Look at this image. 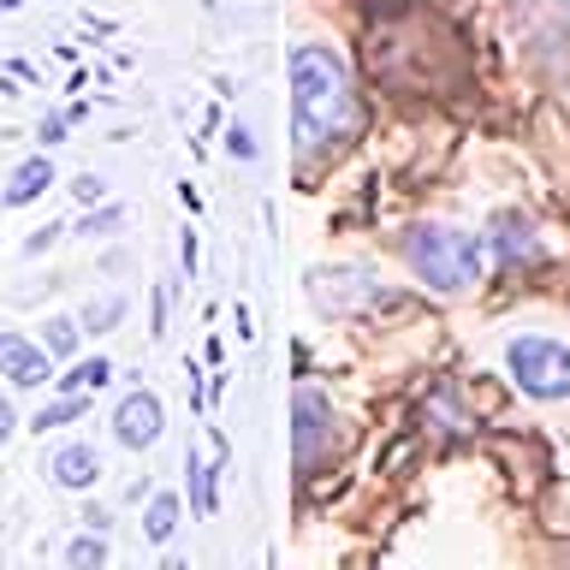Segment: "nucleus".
<instances>
[{"instance_id": "2", "label": "nucleus", "mask_w": 570, "mask_h": 570, "mask_svg": "<svg viewBox=\"0 0 570 570\" xmlns=\"http://www.w3.org/2000/svg\"><path fill=\"white\" fill-rule=\"evenodd\" d=\"M404 262L434 292H470L488 267V238H475L463 226H416L404 238Z\"/></svg>"}, {"instance_id": "12", "label": "nucleus", "mask_w": 570, "mask_h": 570, "mask_svg": "<svg viewBox=\"0 0 570 570\" xmlns=\"http://www.w3.org/2000/svg\"><path fill=\"white\" fill-rule=\"evenodd\" d=\"M125 309H131V303H125L119 292H107V297H96V303H89V309H83L78 321H83V333H114L119 321H125Z\"/></svg>"}, {"instance_id": "23", "label": "nucleus", "mask_w": 570, "mask_h": 570, "mask_svg": "<svg viewBox=\"0 0 570 570\" xmlns=\"http://www.w3.org/2000/svg\"><path fill=\"white\" fill-rule=\"evenodd\" d=\"M66 125H71V119H42V142H60Z\"/></svg>"}, {"instance_id": "7", "label": "nucleus", "mask_w": 570, "mask_h": 570, "mask_svg": "<svg viewBox=\"0 0 570 570\" xmlns=\"http://www.w3.org/2000/svg\"><path fill=\"white\" fill-rule=\"evenodd\" d=\"M48 475H53V488H66V493H89L101 481V452L96 445H60L48 463Z\"/></svg>"}, {"instance_id": "9", "label": "nucleus", "mask_w": 570, "mask_h": 570, "mask_svg": "<svg viewBox=\"0 0 570 570\" xmlns=\"http://www.w3.org/2000/svg\"><path fill=\"white\" fill-rule=\"evenodd\" d=\"M42 190H53V160H48V155L18 160L12 178H7V208H24V203H36Z\"/></svg>"}, {"instance_id": "21", "label": "nucleus", "mask_w": 570, "mask_h": 570, "mask_svg": "<svg viewBox=\"0 0 570 570\" xmlns=\"http://www.w3.org/2000/svg\"><path fill=\"white\" fill-rule=\"evenodd\" d=\"M12 428H18V410H12L7 399H0V445H7V440H12Z\"/></svg>"}, {"instance_id": "14", "label": "nucleus", "mask_w": 570, "mask_h": 570, "mask_svg": "<svg viewBox=\"0 0 570 570\" xmlns=\"http://www.w3.org/2000/svg\"><path fill=\"white\" fill-rule=\"evenodd\" d=\"M83 399H89V392H66V399L60 404H42V410H36V434H48V428H66V422H78L83 416Z\"/></svg>"}, {"instance_id": "1", "label": "nucleus", "mask_w": 570, "mask_h": 570, "mask_svg": "<svg viewBox=\"0 0 570 570\" xmlns=\"http://www.w3.org/2000/svg\"><path fill=\"white\" fill-rule=\"evenodd\" d=\"M285 78H292V142L309 160L351 131V78L333 48H292Z\"/></svg>"}, {"instance_id": "3", "label": "nucleus", "mask_w": 570, "mask_h": 570, "mask_svg": "<svg viewBox=\"0 0 570 570\" xmlns=\"http://www.w3.org/2000/svg\"><path fill=\"white\" fill-rule=\"evenodd\" d=\"M505 374L517 381V392H529L541 404L570 399V345L547 333H517L505 345Z\"/></svg>"}, {"instance_id": "11", "label": "nucleus", "mask_w": 570, "mask_h": 570, "mask_svg": "<svg viewBox=\"0 0 570 570\" xmlns=\"http://www.w3.org/2000/svg\"><path fill=\"white\" fill-rule=\"evenodd\" d=\"M78 338H83V321H71V315H48L42 321V351L48 356H71Z\"/></svg>"}, {"instance_id": "17", "label": "nucleus", "mask_w": 570, "mask_h": 570, "mask_svg": "<svg viewBox=\"0 0 570 570\" xmlns=\"http://www.w3.org/2000/svg\"><path fill=\"white\" fill-rule=\"evenodd\" d=\"M125 226V208H101V214H83V238H107V232H119Z\"/></svg>"}, {"instance_id": "4", "label": "nucleus", "mask_w": 570, "mask_h": 570, "mask_svg": "<svg viewBox=\"0 0 570 570\" xmlns=\"http://www.w3.org/2000/svg\"><path fill=\"white\" fill-rule=\"evenodd\" d=\"M327 440H333V404L321 399L315 386H297V399H292V458H297V470H309Z\"/></svg>"}, {"instance_id": "18", "label": "nucleus", "mask_w": 570, "mask_h": 570, "mask_svg": "<svg viewBox=\"0 0 570 570\" xmlns=\"http://www.w3.org/2000/svg\"><path fill=\"white\" fill-rule=\"evenodd\" d=\"M71 196H78L83 208H96L101 196H107V178L101 173H78V178H71Z\"/></svg>"}, {"instance_id": "24", "label": "nucleus", "mask_w": 570, "mask_h": 570, "mask_svg": "<svg viewBox=\"0 0 570 570\" xmlns=\"http://www.w3.org/2000/svg\"><path fill=\"white\" fill-rule=\"evenodd\" d=\"M18 7H24V0H0V12H18Z\"/></svg>"}, {"instance_id": "10", "label": "nucleus", "mask_w": 570, "mask_h": 570, "mask_svg": "<svg viewBox=\"0 0 570 570\" xmlns=\"http://www.w3.org/2000/svg\"><path fill=\"white\" fill-rule=\"evenodd\" d=\"M107 381H114V363H107V356H83V363H71L66 368V392H101Z\"/></svg>"}, {"instance_id": "5", "label": "nucleus", "mask_w": 570, "mask_h": 570, "mask_svg": "<svg viewBox=\"0 0 570 570\" xmlns=\"http://www.w3.org/2000/svg\"><path fill=\"white\" fill-rule=\"evenodd\" d=\"M160 428H167V410H160L155 392H125L119 410H114V440L125 452H149L160 440Z\"/></svg>"}, {"instance_id": "6", "label": "nucleus", "mask_w": 570, "mask_h": 570, "mask_svg": "<svg viewBox=\"0 0 570 570\" xmlns=\"http://www.w3.org/2000/svg\"><path fill=\"white\" fill-rule=\"evenodd\" d=\"M0 374H7L12 386H48L53 381V356L42 351V345H30L24 333H7L0 327Z\"/></svg>"}, {"instance_id": "16", "label": "nucleus", "mask_w": 570, "mask_h": 570, "mask_svg": "<svg viewBox=\"0 0 570 570\" xmlns=\"http://www.w3.org/2000/svg\"><path fill=\"white\" fill-rule=\"evenodd\" d=\"M66 564H71V570H101V564H107V541H101V529L78 534V541L66 547Z\"/></svg>"}, {"instance_id": "20", "label": "nucleus", "mask_w": 570, "mask_h": 570, "mask_svg": "<svg viewBox=\"0 0 570 570\" xmlns=\"http://www.w3.org/2000/svg\"><path fill=\"white\" fill-rule=\"evenodd\" d=\"M48 244H53V226H42V232H30V238H24V256H42Z\"/></svg>"}, {"instance_id": "19", "label": "nucleus", "mask_w": 570, "mask_h": 570, "mask_svg": "<svg viewBox=\"0 0 570 570\" xmlns=\"http://www.w3.org/2000/svg\"><path fill=\"white\" fill-rule=\"evenodd\" d=\"M226 155L232 160H256V137H249V125H226Z\"/></svg>"}, {"instance_id": "15", "label": "nucleus", "mask_w": 570, "mask_h": 570, "mask_svg": "<svg viewBox=\"0 0 570 570\" xmlns=\"http://www.w3.org/2000/svg\"><path fill=\"white\" fill-rule=\"evenodd\" d=\"M185 475H190V505L208 517V511H214V470H208L203 458H196V445L185 452Z\"/></svg>"}, {"instance_id": "8", "label": "nucleus", "mask_w": 570, "mask_h": 570, "mask_svg": "<svg viewBox=\"0 0 570 570\" xmlns=\"http://www.w3.org/2000/svg\"><path fill=\"white\" fill-rule=\"evenodd\" d=\"M493 249H499V256H505V262H534V256H541V238H534V226L523 220V214H499V220H493Z\"/></svg>"}, {"instance_id": "13", "label": "nucleus", "mask_w": 570, "mask_h": 570, "mask_svg": "<svg viewBox=\"0 0 570 570\" xmlns=\"http://www.w3.org/2000/svg\"><path fill=\"white\" fill-rule=\"evenodd\" d=\"M173 529H178V493H155L149 517H142V534L149 541H173Z\"/></svg>"}, {"instance_id": "22", "label": "nucleus", "mask_w": 570, "mask_h": 570, "mask_svg": "<svg viewBox=\"0 0 570 570\" xmlns=\"http://www.w3.org/2000/svg\"><path fill=\"white\" fill-rule=\"evenodd\" d=\"M178 262H185V274H196V238L185 232V244H178Z\"/></svg>"}]
</instances>
